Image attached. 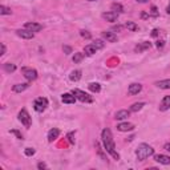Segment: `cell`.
Masks as SVG:
<instances>
[{
	"label": "cell",
	"instance_id": "cell-1",
	"mask_svg": "<svg viewBox=\"0 0 170 170\" xmlns=\"http://www.w3.org/2000/svg\"><path fill=\"white\" fill-rule=\"evenodd\" d=\"M101 138H102V143H104V147L105 150L108 151L109 154L112 155L114 159H120V154L116 151V145H114V141H113V137H112V131L110 129L105 127L104 130L101 131Z\"/></svg>",
	"mask_w": 170,
	"mask_h": 170
},
{
	"label": "cell",
	"instance_id": "cell-2",
	"mask_svg": "<svg viewBox=\"0 0 170 170\" xmlns=\"http://www.w3.org/2000/svg\"><path fill=\"white\" fill-rule=\"evenodd\" d=\"M154 154V149L150 146V145H147V143H141L138 145V147L135 149V155H137V158L139 161H145L146 158H149L150 155Z\"/></svg>",
	"mask_w": 170,
	"mask_h": 170
},
{
	"label": "cell",
	"instance_id": "cell-3",
	"mask_svg": "<svg viewBox=\"0 0 170 170\" xmlns=\"http://www.w3.org/2000/svg\"><path fill=\"white\" fill-rule=\"evenodd\" d=\"M46 106H48V100H46L45 97H39V98H36L35 104H33V108H35L36 112H44L46 109Z\"/></svg>",
	"mask_w": 170,
	"mask_h": 170
},
{
	"label": "cell",
	"instance_id": "cell-4",
	"mask_svg": "<svg viewBox=\"0 0 170 170\" xmlns=\"http://www.w3.org/2000/svg\"><path fill=\"white\" fill-rule=\"evenodd\" d=\"M19 121L24 125L25 127H29L32 124V120H31V116L28 114V112L25 109H21L19 112Z\"/></svg>",
	"mask_w": 170,
	"mask_h": 170
},
{
	"label": "cell",
	"instance_id": "cell-5",
	"mask_svg": "<svg viewBox=\"0 0 170 170\" xmlns=\"http://www.w3.org/2000/svg\"><path fill=\"white\" fill-rule=\"evenodd\" d=\"M21 72H23L24 77L27 78L28 81H33L37 78V70L36 69H32V68H27V66H24L21 68Z\"/></svg>",
	"mask_w": 170,
	"mask_h": 170
},
{
	"label": "cell",
	"instance_id": "cell-6",
	"mask_svg": "<svg viewBox=\"0 0 170 170\" xmlns=\"http://www.w3.org/2000/svg\"><path fill=\"white\" fill-rule=\"evenodd\" d=\"M72 93L76 96V98H78V100L82 101V102H92V97L89 96L88 93H85V92H82V90H80V89H73Z\"/></svg>",
	"mask_w": 170,
	"mask_h": 170
},
{
	"label": "cell",
	"instance_id": "cell-7",
	"mask_svg": "<svg viewBox=\"0 0 170 170\" xmlns=\"http://www.w3.org/2000/svg\"><path fill=\"white\" fill-rule=\"evenodd\" d=\"M25 29H28V31H31V32H40L42 29V25L39 23H33V21H28V23H25Z\"/></svg>",
	"mask_w": 170,
	"mask_h": 170
},
{
	"label": "cell",
	"instance_id": "cell-8",
	"mask_svg": "<svg viewBox=\"0 0 170 170\" xmlns=\"http://www.w3.org/2000/svg\"><path fill=\"white\" fill-rule=\"evenodd\" d=\"M16 35L19 36V37H21V39H33L35 32H31V31H28V29H17Z\"/></svg>",
	"mask_w": 170,
	"mask_h": 170
},
{
	"label": "cell",
	"instance_id": "cell-9",
	"mask_svg": "<svg viewBox=\"0 0 170 170\" xmlns=\"http://www.w3.org/2000/svg\"><path fill=\"white\" fill-rule=\"evenodd\" d=\"M142 90V85L141 84H137V82H133V84L129 85V89H127V93L134 96V94H138L139 92Z\"/></svg>",
	"mask_w": 170,
	"mask_h": 170
},
{
	"label": "cell",
	"instance_id": "cell-10",
	"mask_svg": "<svg viewBox=\"0 0 170 170\" xmlns=\"http://www.w3.org/2000/svg\"><path fill=\"white\" fill-rule=\"evenodd\" d=\"M101 36H102V39H105L106 41H109V42H116L117 41V35L114 33V32L104 31L102 33H101Z\"/></svg>",
	"mask_w": 170,
	"mask_h": 170
},
{
	"label": "cell",
	"instance_id": "cell-11",
	"mask_svg": "<svg viewBox=\"0 0 170 170\" xmlns=\"http://www.w3.org/2000/svg\"><path fill=\"white\" fill-rule=\"evenodd\" d=\"M61 100L64 104H74L77 98H76V96H74L73 93H64L61 97Z\"/></svg>",
	"mask_w": 170,
	"mask_h": 170
},
{
	"label": "cell",
	"instance_id": "cell-12",
	"mask_svg": "<svg viewBox=\"0 0 170 170\" xmlns=\"http://www.w3.org/2000/svg\"><path fill=\"white\" fill-rule=\"evenodd\" d=\"M170 109V96H165L159 104V110L161 112H166Z\"/></svg>",
	"mask_w": 170,
	"mask_h": 170
},
{
	"label": "cell",
	"instance_id": "cell-13",
	"mask_svg": "<svg viewBox=\"0 0 170 170\" xmlns=\"http://www.w3.org/2000/svg\"><path fill=\"white\" fill-rule=\"evenodd\" d=\"M117 17H118V15H117L116 12H113V11L104 12V13H102V19H105L106 21H110V23H114V21L117 20Z\"/></svg>",
	"mask_w": 170,
	"mask_h": 170
},
{
	"label": "cell",
	"instance_id": "cell-14",
	"mask_svg": "<svg viewBox=\"0 0 170 170\" xmlns=\"http://www.w3.org/2000/svg\"><path fill=\"white\" fill-rule=\"evenodd\" d=\"M129 116H130V110L122 109V110H118V112L116 113L114 118H116V120H118V121H122V120H126Z\"/></svg>",
	"mask_w": 170,
	"mask_h": 170
},
{
	"label": "cell",
	"instance_id": "cell-15",
	"mask_svg": "<svg viewBox=\"0 0 170 170\" xmlns=\"http://www.w3.org/2000/svg\"><path fill=\"white\" fill-rule=\"evenodd\" d=\"M154 159L158 163H162V165H170V157L165 154H157L154 155Z\"/></svg>",
	"mask_w": 170,
	"mask_h": 170
},
{
	"label": "cell",
	"instance_id": "cell-16",
	"mask_svg": "<svg viewBox=\"0 0 170 170\" xmlns=\"http://www.w3.org/2000/svg\"><path fill=\"white\" fill-rule=\"evenodd\" d=\"M117 129L120 131H131L134 129V125L130 124V122H121V124L117 125Z\"/></svg>",
	"mask_w": 170,
	"mask_h": 170
},
{
	"label": "cell",
	"instance_id": "cell-17",
	"mask_svg": "<svg viewBox=\"0 0 170 170\" xmlns=\"http://www.w3.org/2000/svg\"><path fill=\"white\" fill-rule=\"evenodd\" d=\"M58 135H60V130H58L57 127L50 129V130L48 131V141H49V142H53L56 138H58Z\"/></svg>",
	"mask_w": 170,
	"mask_h": 170
},
{
	"label": "cell",
	"instance_id": "cell-18",
	"mask_svg": "<svg viewBox=\"0 0 170 170\" xmlns=\"http://www.w3.org/2000/svg\"><path fill=\"white\" fill-rule=\"evenodd\" d=\"M29 86V84L28 82H24V84H16V85H13V88H12V90L15 93H21V92H24L25 89Z\"/></svg>",
	"mask_w": 170,
	"mask_h": 170
},
{
	"label": "cell",
	"instance_id": "cell-19",
	"mask_svg": "<svg viewBox=\"0 0 170 170\" xmlns=\"http://www.w3.org/2000/svg\"><path fill=\"white\" fill-rule=\"evenodd\" d=\"M155 86H158L159 89H170V78L161 80V81H155Z\"/></svg>",
	"mask_w": 170,
	"mask_h": 170
},
{
	"label": "cell",
	"instance_id": "cell-20",
	"mask_svg": "<svg viewBox=\"0 0 170 170\" xmlns=\"http://www.w3.org/2000/svg\"><path fill=\"white\" fill-rule=\"evenodd\" d=\"M150 46H151V44L149 41H143V42H141L139 45L135 46V52L139 53V52H142V50H145V49H149Z\"/></svg>",
	"mask_w": 170,
	"mask_h": 170
},
{
	"label": "cell",
	"instance_id": "cell-21",
	"mask_svg": "<svg viewBox=\"0 0 170 170\" xmlns=\"http://www.w3.org/2000/svg\"><path fill=\"white\" fill-rule=\"evenodd\" d=\"M69 78H70V81H78L80 78H81V70H78V69H76V70H73L72 73L69 74Z\"/></svg>",
	"mask_w": 170,
	"mask_h": 170
},
{
	"label": "cell",
	"instance_id": "cell-22",
	"mask_svg": "<svg viewBox=\"0 0 170 170\" xmlns=\"http://www.w3.org/2000/svg\"><path fill=\"white\" fill-rule=\"evenodd\" d=\"M88 88H89V90H90V92L98 93L101 90V85L98 84V82H90V84L88 85Z\"/></svg>",
	"mask_w": 170,
	"mask_h": 170
},
{
	"label": "cell",
	"instance_id": "cell-23",
	"mask_svg": "<svg viewBox=\"0 0 170 170\" xmlns=\"http://www.w3.org/2000/svg\"><path fill=\"white\" fill-rule=\"evenodd\" d=\"M85 53L88 54V56H93V54L96 53V50H97V48L93 44H89V45H85Z\"/></svg>",
	"mask_w": 170,
	"mask_h": 170
},
{
	"label": "cell",
	"instance_id": "cell-24",
	"mask_svg": "<svg viewBox=\"0 0 170 170\" xmlns=\"http://www.w3.org/2000/svg\"><path fill=\"white\" fill-rule=\"evenodd\" d=\"M4 70H5L7 73H12V72L16 70V65L15 64H11V62H5V64H4Z\"/></svg>",
	"mask_w": 170,
	"mask_h": 170
},
{
	"label": "cell",
	"instance_id": "cell-25",
	"mask_svg": "<svg viewBox=\"0 0 170 170\" xmlns=\"http://www.w3.org/2000/svg\"><path fill=\"white\" fill-rule=\"evenodd\" d=\"M142 106H145V102H135L130 106V112H138L142 109Z\"/></svg>",
	"mask_w": 170,
	"mask_h": 170
},
{
	"label": "cell",
	"instance_id": "cell-26",
	"mask_svg": "<svg viewBox=\"0 0 170 170\" xmlns=\"http://www.w3.org/2000/svg\"><path fill=\"white\" fill-rule=\"evenodd\" d=\"M125 27L129 29V31L131 32H135V31H138V25L135 23H133V21H126V24H125Z\"/></svg>",
	"mask_w": 170,
	"mask_h": 170
},
{
	"label": "cell",
	"instance_id": "cell-27",
	"mask_svg": "<svg viewBox=\"0 0 170 170\" xmlns=\"http://www.w3.org/2000/svg\"><path fill=\"white\" fill-rule=\"evenodd\" d=\"M112 9H113V12H116V13H121V12H124V7H122L120 3H113L112 4Z\"/></svg>",
	"mask_w": 170,
	"mask_h": 170
},
{
	"label": "cell",
	"instance_id": "cell-28",
	"mask_svg": "<svg viewBox=\"0 0 170 170\" xmlns=\"http://www.w3.org/2000/svg\"><path fill=\"white\" fill-rule=\"evenodd\" d=\"M82 58H84V53H81V52H76L74 56H73V62L74 64H78Z\"/></svg>",
	"mask_w": 170,
	"mask_h": 170
},
{
	"label": "cell",
	"instance_id": "cell-29",
	"mask_svg": "<svg viewBox=\"0 0 170 170\" xmlns=\"http://www.w3.org/2000/svg\"><path fill=\"white\" fill-rule=\"evenodd\" d=\"M11 8L5 7V5H0V15H11Z\"/></svg>",
	"mask_w": 170,
	"mask_h": 170
},
{
	"label": "cell",
	"instance_id": "cell-30",
	"mask_svg": "<svg viewBox=\"0 0 170 170\" xmlns=\"http://www.w3.org/2000/svg\"><path fill=\"white\" fill-rule=\"evenodd\" d=\"M36 153V150L33 149V147H27L25 150H24V154L28 155V157H31V155H33Z\"/></svg>",
	"mask_w": 170,
	"mask_h": 170
},
{
	"label": "cell",
	"instance_id": "cell-31",
	"mask_svg": "<svg viewBox=\"0 0 170 170\" xmlns=\"http://www.w3.org/2000/svg\"><path fill=\"white\" fill-rule=\"evenodd\" d=\"M93 45L96 46L97 49H102V48H104V42H102V40H96V41L93 42Z\"/></svg>",
	"mask_w": 170,
	"mask_h": 170
},
{
	"label": "cell",
	"instance_id": "cell-32",
	"mask_svg": "<svg viewBox=\"0 0 170 170\" xmlns=\"http://www.w3.org/2000/svg\"><path fill=\"white\" fill-rule=\"evenodd\" d=\"M150 13H151V16H153V17H157V16L159 15V13H158V8L155 7V5H151V8H150Z\"/></svg>",
	"mask_w": 170,
	"mask_h": 170
},
{
	"label": "cell",
	"instance_id": "cell-33",
	"mask_svg": "<svg viewBox=\"0 0 170 170\" xmlns=\"http://www.w3.org/2000/svg\"><path fill=\"white\" fill-rule=\"evenodd\" d=\"M80 35H81L84 39H90V37H92V35H90L88 31H84V29H82V31H80Z\"/></svg>",
	"mask_w": 170,
	"mask_h": 170
},
{
	"label": "cell",
	"instance_id": "cell-34",
	"mask_svg": "<svg viewBox=\"0 0 170 170\" xmlns=\"http://www.w3.org/2000/svg\"><path fill=\"white\" fill-rule=\"evenodd\" d=\"M62 49H64V53H65V54H70V53H72V48L68 46V45H64V46H62Z\"/></svg>",
	"mask_w": 170,
	"mask_h": 170
},
{
	"label": "cell",
	"instance_id": "cell-35",
	"mask_svg": "<svg viewBox=\"0 0 170 170\" xmlns=\"http://www.w3.org/2000/svg\"><path fill=\"white\" fill-rule=\"evenodd\" d=\"M73 134H74L73 131H70L69 134H68V138H69V142H70V143H74V138H73Z\"/></svg>",
	"mask_w": 170,
	"mask_h": 170
},
{
	"label": "cell",
	"instance_id": "cell-36",
	"mask_svg": "<svg viewBox=\"0 0 170 170\" xmlns=\"http://www.w3.org/2000/svg\"><path fill=\"white\" fill-rule=\"evenodd\" d=\"M37 167H39L40 170H42V169H46V165L44 162H39L37 163Z\"/></svg>",
	"mask_w": 170,
	"mask_h": 170
},
{
	"label": "cell",
	"instance_id": "cell-37",
	"mask_svg": "<svg viewBox=\"0 0 170 170\" xmlns=\"http://www.w3.org/2000/svg\"><path fill=\"white\" fill-rule=\"evenodd\" d=\"M12 133H13V134H15L16 137H17V138H20V139L23 138V135L20 134V133H19V131H17V130H12Z\"/></svg>",
	"mask_w": 170,
	"mask_h": 170
},
{
	"label": "cell",
	"instance_id": "cell-38",
	"mask_svg": "<svg viewBox=\"0 0 170 170\" xmlns=\"http://www.w3.org/2000/svg\"><path fill=\"white\" fill-rule=\"evenodd\" d=\"M158 29H153V31H151V36H153V37H157V36H158Z\"/></svg>",
	"mask_w": 170,
	"mask_h": 170
},
{
	"label": "cell",
	"instance_id": "cell-39",
	"mask_svg": "<svg viewBox=\"0 0 170 170\" xmlns=\"http://www.w3.org/2000/svg\"><path fill=\"white\" fill-rule=\"evenodd\" d=\"M155 45H157V48H162V46H163V41H162V40H159V41H157Z\"/></svg>",
	"mask_w": 170,
	"mask_h": 170
},
{
	"label": "cell",
	"instance_id": "cell-40",
	"mask_svg": "<svg viewBox=\"0 0 170 170\" xmlns=\"http://www.w3.org/2000/svg\"><path fill=\"white\" fill-rule=\"evenodd\" d=\"M141 17L142 19H149V15H147L146 12H141Z\"/></svg>",
	"mask_w": 170,
	"mask_h": 170
},
{
	"label": "cell",
	"instance_id": "cell-41",
	"mask_svg": "<svg viewBox=\"0 0 170 170\" xmlns=\"http://www.w3.org/2000/svg\"><path fill=\"white\" fill-rule=\"evenodd\" d=\"M163 149H165V150H167V151H170V142L165 143V146H163Z\"/></svg>",
	"mask_w": 170,
	"mask_h": 170
},
{
	"label": "cell",
	"instance_id": "cell-42",
	"mask_svg": "<svg viewBox=\"0 0 170 170\" xmlns=\"http://www.w3.org/2000/svg\"><path fill=\"white\" fill-rule=\"evenodd\" d=\"M4 53H5V45H4V44H1V53H0V54L3 56Z\"/></svg>",
	"mask_w": 170,
	"mask_h": 170
},
{
	"label": "cell",
	"instance_id": "cell-43",
	"mask_svg": "<svg viewBox=\"0 0 170 170\" xmlns=\"http://www.w3.org/2000/svg\"><path fill=\"white\" fill-rule=\"evenodd\" d=\"M122 29V27L121 25H117V27H113V31H121Z\"/></svg>",
	"mask_w": 170,
	"mask_h": 170
},
{
	"label": "cell",
	"instance_id": "cell-44",
	"mask_svg": "<svg viewBox=\"0 0 170 170\" xmlns=\"http://www.w3.org/2000/svg\"><path fill=\"white\" fill-rule=\"evenodd\" d=\"M135 1H137V3H147L149 0H135Z\"/></svg>",
	"mask_w": 170,
	"mask_h": 170
},
{
	"label": "cell",
	"instance_id": "cell-45",
	"mask_svg": "<svg viewBox=\"0 0 170 170\" xmlns=\"http://www.w3.org/2000/svg\"><path fill=\"white\" fill-rule=\"evenodd\" d=\"M166 12H167V13H169V15H170V4H169V5H167V9H166Z\"/></svg>",
	"mask_w": 170,
	"mask_h": 170
},
{
	"label": "cell",
	"instance_id": "cell-46",
	"mask_svg": "<svg viewBox=\"0 0 170 170\" xmlns=\"http://www.w3.org/2000/svg\"><path fill=\"white\" fill-rule=\"evenodd\" d=\"M88 1H96V0H88Z\"/></svg>",
	"mask_w": 170,
	"mask_h": 170
}]
</instances>
